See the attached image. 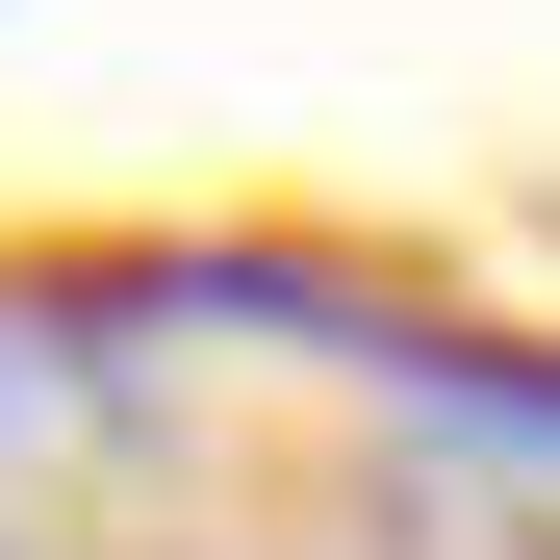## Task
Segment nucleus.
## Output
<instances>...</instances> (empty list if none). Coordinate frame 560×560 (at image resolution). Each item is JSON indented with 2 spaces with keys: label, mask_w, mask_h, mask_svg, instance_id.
I'll use <instances>...</instances> for the list:
<instances>
[{
  "label": "nucleus",
  "mask_w": 560,
  "mask_h": 560,
  "mask_svg": "<svg viewBox=\"0 0 560 560\" xmlns=\"http://www.w3.org/2000/svg\"><path fill=\"white\" fill-rule=\"evenodd\" d=\"M26 433H77V383H51V331H0V458Z\"/></svg>",
  "instance_id": "nucleus-1"
}]
</instances>
